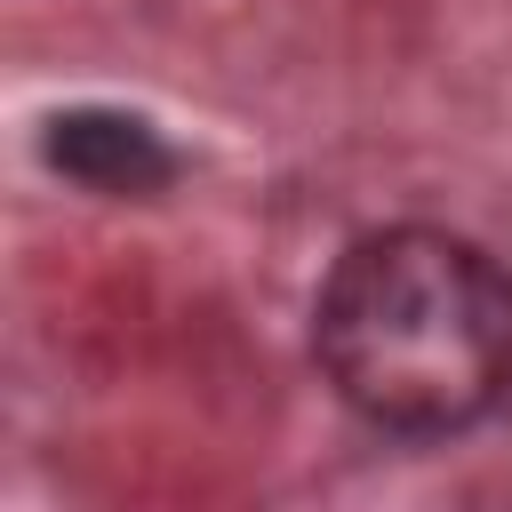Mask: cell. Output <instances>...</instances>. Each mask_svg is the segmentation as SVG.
<instances>
[{
    "label": "cell",
    "mask_w": 512,
    "mask_h": 512,
    "mask_svg": "<svg viewBox=\"0 0 512 512\" xmlns=\"http://www.w3.org/2000/svg\"><path fill=\"white\" fill-rule=\"evenodd\" d=\"M312 360L376 432H472L512 400V264L440 224L360 232L312 296Z\"/></svg>",
    "instance_id": "cell-1"
},
{
    "label": "cell",
    "mask_w": 512,
    "mask_h": 512,
    "mask_svg": "<svg viewBox=\"0 0 512 512\" xmlns=\"http://www.w3.org/2000/svg\"><path fill=\"white\" fill-rule=\"evenodd\" d=\"M40 152H48V168H64L72 184L112 192V200H144L176 176V152L160 144V128L136 120V112H104V104L56 112L40 128Z\"/></svg>",
    "instance_id": "cell-2"
}]
</instances>
